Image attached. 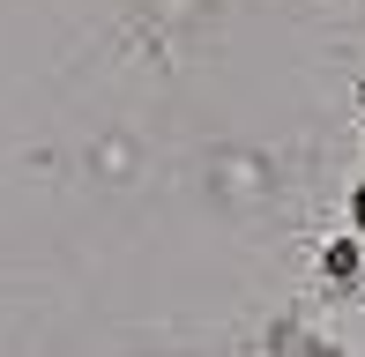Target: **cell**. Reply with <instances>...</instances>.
I'll list each match as a JSON object with an SVG mask.
<instances>
[{"instance_id": "1", "label": "cell", "mask_w": 365, "mask_h": 357, "mask_svg": "<svg viewBox=\"0 0 365 357\" xmlns=\"http://www.w3.org/2000/svg\"><path fill=\"white\" fill-rule=\"evenodd\" d=\"M351 216H358V223H365V193H358V208H351Z\"/></svg>"}]
</instances>
